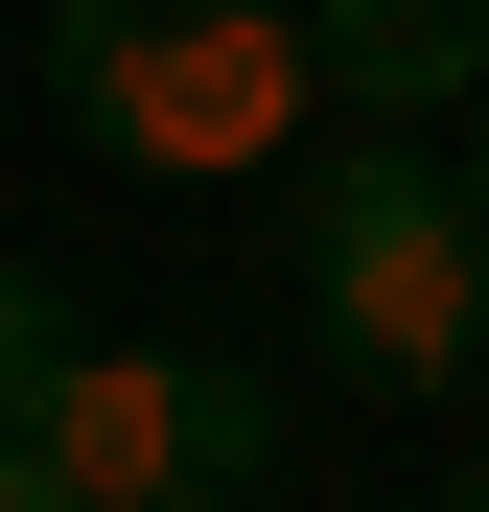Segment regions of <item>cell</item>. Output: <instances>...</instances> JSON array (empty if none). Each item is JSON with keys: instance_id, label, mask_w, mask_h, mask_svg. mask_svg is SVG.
I'll return each mask as SVG.
<instances>
[{"instance_id": "4", "label": "cell", "mask_w": 489, "mask_h": 512, "mask_svg": "<svg viewBox=\"0 0 489 512\" xmlns=\"http://www.w3.org/2000/svg\"><path fill=\"white\" fill-rule=\"evenodd\" d=\"M326 24V94L350 117H466L489 94V0H303Z\"/></svg>"}, {"instance_id": "1", "label": "cell", "mask_w": 489, "mask_h": 512, "mask_svg": "<svg viewBox=\"0 0 489 512\" xmlns=\"http://www.w3.org/2000/svg\"><path fill=\"white\" fill-rule=\"evenodd\" d=\"M280 303L350 396H489V187L443 117H373L350 163H280Z\"/></svg>"}, {"instance_id": "6", "label": "cell", "mask_w": 489, "mask_h": 512, "mask_svg": "<svg viewBox=\"0 0 489 512\" xmlns=\"http://www.w3.org/2000/svg\"><path fill=\"white\" fill-rule=\"evenodd\" d=\"M466 187H489V94H466Z\"/></svg>"}, {"instance_id": "5", "label": "cell", "mask_w": 489, "mask_h": 512, "mask_svg": "<svg viewBox=\"0 0 489 512\" xmlns=\"http://www.w3.org/2000/svg\"><path fill=\"white\" fill-rule=\"evenodd\" d=\"M70 350H94V326H70V280H47V256H0V419H24Z\"/></svg>"}, {"instance_id": "2", "label": "cell", "mask_w": 489, "mask_h": 512, "mask_svg": "<svg viewBox=\"0 0 489 512\" xmlns=\"http://www.w3.org/2000/svg\"><path fill=\"white\" fill-rule=\"evenodd\" d=\"M47 94L140 187H257L326 117V24L303 0H47Z\"/></svg>"}, {"instance_id": "3", "label": "cell", "mask_w": 489, "mask_h": 512, "mask_svg": "<svg viewBox=\"0 0 489 512\" xmlns=\"http://www.w3.org/2000/svg\"><path fill=\"white\" fill-rule=\"evenodd\" d=\"M280 466H303V419L257 350H70L0 419V512H233Z\"/></svg>"}, {"instance_id": "7", "label": "cell", "mask_w": 489, "mask_h": 512, "mask_svg": "<svg viewBox=\"0 0 489 512\" xmlns=\"http://www.w3.org/2000/svg\"><path fill=\"white\" fill-rule=\"evenodd\" d=\"M466 512H489V443H466Z\"/></svg>"}]
</instances>
